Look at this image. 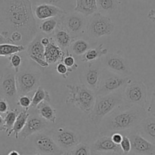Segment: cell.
<instances>
[{"label":"cell","mask_w":155,"mask_h":155,"mask_svg":"<svg viewBox=\"0 0 155 155\" xmlns=\"http://www.w3.org/2000/svg\"><path fill=\"white\" fill-rule=\"evenodd\" d=\"M38 30L30 0H0V33L8 40L12 34L20 33L27 46L39 34Z\"/></svg>","instance_id":"cell-1"},{"label":"cell","mask_w":155,"mask_h":155,"mask_svg":"<svg viewBox=\"0 0 155 155\" xmlns=\"http://www.w3.org/2000/svg\"><path fill=\"white\" fill-rule=\"evenodd\" d=\"M148 115L145 107L124 104L115 109L103 119L100 124L101 136H111L114 133H123L135 130L141 121Z\"/></svg>","instance_id":"cell-2"},{"label":"cell","mask_w":155,"mask_h":155,"mask_svg":"<svg viewBox=\"0 0 155 155\" xmlns=\"http://www.w3.org/2000/svg\"><path fill=\"white\" fill-rule=\"evenodd\" d=\"M122 89L121 92L120 90L108 95H96L93 109L92 112L88 114V122L92 125H100L104 117L112 113L118 107L123 105L124 103Z\"/></svg>","instance_id":"cell-3"},{"label":"cell","mask_w":155,"mask_h":155,"mask_svg":"<svg viewBox=\"0 0 155 155\" xmlns=\"http://www.w3.org/2000/svg\"><path fill=\"white\" fill-rule=\"evenodd\" d=\"M69 89V95L66 104H73L84 113L89 114L93 109L96 98V94L83 84L67 85Z\"/></svg>","instance_id":"cell-4"},{"label":"cell","mask_w":155,"mask_h":155,"mask_svg":"<svg viewBox=\"0 0 155 155\" xmlns=\"http://www.w3.org/2000/svg\"><path fill=\"white\" fill-rule=\"evenodd\" d=\"M148 91L145 83L141 80L130 79L122 89L124 104L145 107L147 103Z\"/></svg>","instance_id":"cell-5"},{"label":"cell","mask_w":155,"mask_h":155,"mask_svg":"<svg viewBox=\"0 0 155 155\" xmlns=\"http://www.w3.org/2000/svg\"><path fill=\"white\" fill-rule=\"evenodd\" d=\"M115 25L108 16H105L99 12L92 15L88 21L87 32L89 37L98 39L102 36H108L114 32Z\"/></svg>","instance_id":"cell-6"},{"label":"cell","mask_w":155,"mask_h":155,"mask_svg":"<svg viewBox=\"0 0 155 155\" xmlns=\"http://www.w3.org/2000/svg\"><path fill=\"white\" fill-rule=\"evenodd\" d=\"M88 21L86 16L78 12H67L60 18V24L74 39L80 37L86 32Z\"/></svg>","instance_id":"cell-7"},{"label":"cell","mask_w":155,"mask_h":155,"mask_svg":"<svg viewBox=\"0 0 155 155\" xmlns=\"http://www.w3.org/2000/svg\"><path fill=\"white\" fill-rule=\"evenodd\" d=\"M103 68L101 62L97 61L90 62L88 65L83 68L80 73V80L81 84L92 90L96 94L98 90L103 75Z\"/></svg>","instance_id":"cell-8"},{"label":"cell","mask_w":155,"mask_h":155,"mask_svg":"<svg viewBox=\"0 0 155 155\" xmlns=\"http://www.w3.org/2000/svg\"><path fill=\"white\" fill-rule=\"evenodd\" d=\"M130 80V77H123L104 69L102 79L96 95H108L121 90Z\"/></svg>","instance_id":"cell-9"},{"label":"cell","mask_w":155,"mask_h":155,"mask_svg":"<svg viewBox=\"0 0 155 155\" xmlns=\"http://www.w3.org/2000/svg\"><path fill=\"white\" fill-rule=\"evenodd\" d=\"M41 73L34 70H25L16 74L18 97L28 95L39 87Z\"/></svg>","instance_id":"cell-10"},{"label":"cell","mask_w":155,"mask_h":155,"mask_svg":"<svg viewBox=\"0 0 155 155\" xmlns=\"http://www.w3.org/2000/svg\"><path fill=\"white\" fill-rule=\"evenodd\" d=\"M104 69L123 77H130L132 74L128 62L122 56L114 53H107L101 59Z\"/></svg>","instance_id":"cell-11"},{"label":"cell","mask_w":155,"mask_h":155,"mask_svg":"<svg viewBox=\"0 0 155 155\" xmlns=\"http://www.w3.org/2000/svg\"><path fill=\"white\" fill-rule=\"evenodd\" d=\"M33 145L38 154L42 155H62L64 153L56 144L51 135L50 136L44 132L35 136Z\"/></svg>","instance_id":"cell-12"},{"label":"cell","mask_w":155,"mask_h":155,"mask_svg":"<svg viewBox=\"0 0 155 155\" xmlns=\"http://www.w3.org/2000/svg\"><path fill=\"white\" fill-rule=\"evenodd\" d=\"M53 139L64 152H69L80 143V138L72 130L58 128L51 133Z\"/></svg>","instance_id":"cell-13"},{"label":"cell","mask_w":155,"mask_h":155,"mask_svg":"<svg viewBox=\"0 0 155 155\" xmlns=\"http://www.w3.org/2000/svg\"><path fill=\"white\" fill-rule=\"evenodd\" d=\"M0 93L8 103H17L18 98L16 74L12 71H6L0 78Z\"/></svg>","instance_id":"cell-14"},{"label":"cell","mask_w":155,"mask_h":155,"mask_svg":"<svg viewBox=\"0 0 155 155\" xmlns=\"http://www.w3.org/2000/svg\"><path fill=\"white\" fill-rule=\"evenodd\" d=\"M130 138L132 151L136 155H155V145L142 137L135 130L127 135Z\"/></svg>","instance_id":"cell-15"},{"label":"cell","mask_w":155,"mask_h":155,"mask_svg":"<svg viewBox=\"0 0 155 155\" xmlns=\"http://www.w3.org/2000/svg\"><path fill=\"white\" fill-rule=\"evenodd\" d=\"M48 127L46 120L42 119L39 114H30L25 127L21 132V138L27 139L33 134L44 132Z\"/></svg>","instance_id":"cell-16"},{"label":"cell","mask_w":155,"mask_h":155,"mask_svg":"<svg viewBox=\"0 0 155 155\" xmlns=\"http://www.w3.org/2000/svg\"><path fill=\"white\" fill-rule=\"evenodd\" d=\"M92 151L101 153H115L124 155L120 145H116L110 136H101L91 147Z\"/></svg>","instance_id":"cell-17"},{"label":"cell","mask_w":155,"mask_h":155,"mask_svg":"<svg viewBox=\"0 0 155 155\" xmlns=\"http://www.w3.org/2000/svg\"><path fill=\"white\" fill-rule=\"evenodd\" d=\"M65 11L55 5L48 4H39L35 5L33 14L37 19L44 21L52 18H61L62 15L66 14Z\"/></svg>","instance_id":"cell-18"},{"label":"cell","mask_w":155,"mask_h":155,"mask_svg":"<svg viewBox=\"0 0 155 155\" xmlns=\"http://www.w3.org/2000/svg\"><path fill=\"white\" fill-rule=\"evenodd\" d=\"M142 137L155 145V117L148 114L135 129Z\"/></svg>","instance_id":"cell-19"},{"label":"cell","mask_w":155,"mask_h":155,"mask_svg":"<svg viewBox=\"0 0 155 155\" xmlns=\"http://www.w3.org/2000/svg\"><path fill=\"white\" fill-rule=\"evenodd\" d=\"M65 53L64 50H62L54 40L45 47V60L46 61L48 64H58L63 61V59L65 57Z\"/></svg>","instance_id":"cell-20"},{"label":"cell","mask_w":155,"mask_h":155,"mask_svg":"<svg viewBox=\"0 0 155 155\" xmlns=\"http://www.w3.org/2000/svg\"><path fill=\"white\" fill-rule=\"evenodd\" d=\"M53 40L54 42L61 48L62 50L67 49L71 46L75 39L72 37L71 34L65 29L61 26L60 21L55 31L53 33Z\"/></svg>","instance_id":"cell-21"},{"label":"cell","mask_w":155,"mask_h":155,"mask_svg":"<svg viewBox=\"0 0 155 155\" xmlns=\"http://www.w3.org/2000/svg\"><path fill=\"white\" fill-rule=\"evenodd\" d=\"M74 11L84 16H92L98 13L97 0H76Z\"/></svg>","instance_id":"cell-22"},{"label":"cell","mask_w":155,"mask_h":155,"mask_svg":"<svg viewBox=\"0 0 155 155\" xmlns=\"http://www.w3.org/2000/svg\"><path fill=\"white\" fill-rule=\"evenodd\" d=\"M42 36L41 33H39L30 43L27 45L26 51L29 57H37L45 60V47L41 42Z\"/></svg>","instance_id":"cell-23"},{"label":"cell","mask_w":155,"mask_h":155,"mask_svg":"<svg viewBox=\"0 0 155 155\" xmlns=\"http://www.w3.org/2000/svg\"><path fill=\"white\" fill-rule=\"evenodd\" d=\"M36 109H37L38 114L42 119L51 124H55L56 120H57V111H56V109H54L49 104V102L42 101L38 105Z\"/></svg>","instance_id":"cell-24"},{"label":"cell","mask_w":155,"mask_h":155,"mask_svg":"<svg viewBox=\"0 0 155 155\" xmlns=\"http://www.w3.org/2000/svg\"><path fill=\"white\" fill-rule=\"evenodd\" d=\"M29 116H30V113L28 112V110H24L20 112L18 117H17L16 121H15V124H14L13 128L11 130L10 133L7 135L8 137H10L12 135H14L15 139H18L20 133L23 130L24 127H25L26 123H27Z\"/></svg>","instance_id":"cell-25"},{"label":"cell","mask_w":155,"mask_h":155,"mask_svg":"<svg viewBox=\"0 0 155 155\" xmlns=\"http://www.w3.org/2000/svg\"><path fill=\"white\" fill-rule=\"evenodd\" d=\"M119 0H97V6L100 14L107 16L116 12L119 5Z\"/></svg>","instance_id":"cell-26"},{"label":"cell","mask_w":155,"mask_h":155,"mask_svg":"<svg viewBox=\"0 0 155 155\" xmlns=\"http://www.w3.org/2000/svg\"><path fill=\"white\" fill-rule=\"evenodd\" d=\"M104 44H100L97 48H91L89 49L83 56H82V60L83 61L86 63H90V62L98 61L100 58H102L103 56L106 55L108 53L107 48H103Z\"/></svg>","instance_id":"cell-27"},{"label":"cell","mask_w":155,"mask_h":155,"mask_svg":"<svg viewBox=\"0 0 155 155\" xmlns=\"http://www.w3.org/2000/svg\"><path fill=\"white\" fill-rule=\"evenodd\" d=\"M27 48V46L15 45L12 43H4L0 45V57H8L21 52Z\"/></svg>","instance_id":"cell-28"},{"label":"cell","mask_w":155,"mask_h":155,"mask_svg":"<svg viewBox=\"0 0 155 155\" xmlns=\"http://www.w3.org/2000/svg\"><path fill=\"white\" fill-rule=\"evenodd\" d=\"M60 18H52L42 21L39 25V29L42 33L46 35H53L58 27Z\"/></svg>","instance_id":"cell-29"},{"label":"cell","mask_w":155,"mask_h":155,"mask_svg":"<svg viewBox=\"0 0 155 155\" xmlns=\"http://www.w3.org/2000/svg\"><path fill=\"white\" fill-rule=\"evenodd\" d=\"M51 101V96L50 94L46 89L42 88V86H39L35 91V93L32 98V104L31 107L36 108L40 103L42 101H48L50 102Z\"/></svg>","instance_id":"cell-30"},{"label":"cell","mask_w":155,"mask_h":155,"mask_svg":"<svg viewBox=\"0 0 155 155\" xmlns=\"http://www.w3.org/2000/svg\"><path fill=\"white\" fill-rule=\"evenodd\" d=\"M19 110L17 108L10 109L7 113L5 114L4 117V122H5V132L8 134L12 130L15 124V121H16L17 117H18V114H19Z\"/></svg>","instance_id":"cell-31"},{"label":"cell","mask_w":155,"mask_h":155,"mask_svg":"<svg viewBox=\"0 0 155 155\" xmlns=\"http://www.w3.org/2000/svg\"><path fill=\"white\" fill-rule=\"evenodd\" d=\"M32 4L37 5L39 4H48L55 5L62 10L68 12V10L71 8V0H30Z\"/></svg>","instance_id":"cell-32"},{"label":"cell","mask_w":155,"mask_h":155,"mask_svg":"<svg viewBox=\"0 0 155 155\" xmlns=\"http://www.w3.org/2000/svg\"><path fill=\"white\" fill-rule=\"evenodd\" d=\"M71 49L76 55L83 56L89 49V44L83 39H77L71 44Z\"/></svg>","instance_id":"cell-33"},{"label":"cell","mask_w":155,"mask_h":155,"mask_svg":"<svg viewBox=\"0 0 155 155\" xmlns=\"http://www.w3.org/2000/svg\"><path fill=\"white\" fill-rule=\"evenodd\" d=\"M70 155H91L92 148L88 144L80 142L71 151H69Z\"/></svg>","instance_id":"cell-34"},{"label":"cell","mask_w":155,"mask_h":155,"mask_svg":"<svg viewBox=\"0 0 155 155\" xmlns=\"http://www.w3.org/2000/svg\"><path fill=\"white\" fill-rule=\"evenodd\" d=\"M8 60L9 63H10L9 66L13 68L15 74H18L20 71V68H21V64H22V58H21V57L19 54H15L13 55L10 56L8 58Z\"/></svg>","instance_id":"cell-35"},{"label":"cell","mask_w":155,"mask_h":155,"mask_svg":"<svg viewBox=\"0 0 155 155\" xmlns=\"http://www.w3.org/2000/svg\"><path fill=\"white\" fill-rule=\"evenodd\" d=\"M62 62L66 65L67 68L69 70L70 73L74 71V70L77 69V68H78V65L76 63V61L75 59H74V58L73 57L72 54H69L68 50H67L66 55H65L64 58L63 59V61Z\"/></svg>","instance_id":"cell-36"},{"label":"cell","mask_w":155,"mask_h":155,"mask_svg":"<svg viewBox=\"0 0 155 155\" xmlns=\"http://www.w3.org/2000/svg\"><path fill=\"white\" fill-rule=\"evenodd\" d=\"M17 104L21 106L24 110H29V108L31 107L32 98H30L27 95H21V96L18 97Z\"/></svg>","instance_id":"cell-37"},{"label":"cell","mask_w":155,"mask_h":155,"mask_svg":"<svg viewBox=\"0 0 155 155\" xmlns=\"http://www.w3.org/2000/svg\"><path fill=\"white\" fill-rule=\"evenodd\" d=\"M120 148L122 149L124 155L125 154H129L132 151V145L131 142H130V138L128 137V136H124V139H123L122 142L120 143Z\"/></svg>","instance_id":"cell-38"},{"label":"cell","mask_w":155,"mask_h":155,"mask_svg":"<svg viewBox=\"0 0 155 155\" xmlns=\"http://www.w3.org/2000/svg\"><path fill=\"white\" fill-rule=\"evenodd\" d=\"M56 70H57V72L59 74H61L64 79L67 78L68 73H70L68 68H67V66L63 62H60V63L58 64L57 66H56Z\"/></svg>","instance_id":"cell-39"},{"label":"cell","mask_w":155,"mask_h":155,"mask_svg":"<svg viewBox=\"0 0 155 155\" xmlns=\"http://www.w3.org/2000/svg\"><path fill=\"white\" fill-rule=\"evenodd\" d=\"M147 111H148V114H151L155 117V88L152 94H151V100H150L149 105L147 108Z\"/></svg>","instance_id":"cell-40"},{"label":"cell","mask_w":155,"mask_h":155,"mask_svg":"<svg viewBox=\"0 0 155 155\" xmlns=\"http://www.w3.org/2000/svg\"><path fill=\"white\" fill-rule=\"evenodd\" d=\"M9 110H10V107H9L8 101L5 98H0V114H5Z\"/></svg>","instance_id":"cell-41"},{"label":"cell","mask_w":155,"mask_h":155,"mask_svg":"<svg viewBox=\"0 0 155 155\" xmlns=\"http://www.w3.org/2000/svg\"><path fill=\"white\" fill-rule=\"evenodd\" d=\"M110 137H111L112 141H113L116 145H120L121 142H122L123 139H124V136H123L122 133H113V134H111Z\"/></svg>","instance_id":"cell-42"},{"label":"cell","mask_w":155,"mask_h":155,"mask_svg":"<svg viewBox=\"0 0 155 155\" xmlns=\"http://www.w3.org/2000/svg\"><path fill=\"white\" fill-rule=\"evenodd\" d=\"M30 58L31 59L32 61H33L34 62H36L37 64H39V66L42 67V68H47V67L49 66V64L47 63L46 61L44 60V59L39 58H37V57H33V56H31V57H30Z\"/></svg>","instance_id":"cell-43"},{"label":"cell","mask_w":155,"mask_h":155,"mask_svg":"<svg viewBox=\"0 0 155 155\" xmlns=\"http://www.w3.org/2000/svg\"><path fill=\"white\" fill-rule=\"evenodd\" d=\"M52 39L50 37H47V36H42V39H41V42H42V45H44L45 47H46L50 42H51Z\"/></svg>","instance_id":"cell-44"},{"label":"cell","mask_w":155,"mask_h":155,"mask_svg":"<svg viewBox=\"0 0 155 155\" xmlns=\"http://www.w3.org/2000/svg\"><path fill=\"white\" fill-rule=\"evenodd\" d=\"M91 155H120L118 154H115V153H101V152H97V151H94L92 150V154Z\"/></svg>","instance_id":"cell-45"},{"label":"cell","mask_w":155,"mask_h":155,"mask_svg":"<svg viewBox=\"0 0 155 155\" xmlns=\"http://www.w3.org/2000/svg\"><path fill=\"white\" fill-rule=\"evenodd\" d=\"M0 131H5V122L4 118L0 114Z\"/></svg>","instance_id":"cell-46"},{"label":"cell","mask_w":155,"mask_h":155,"mask_svg":"<svg viewBox=\"0 0 155 155\" xmlns=\"http://www.w3.org/2000/svg\"><path fill=\"white\" fill-rule=\"evenodd\" d=\"M4 43H10V42H8V40L5 37H4V36L0 33V45Z\"/></svg>","instance_id":"cell-47"},{"label":"cell","mask_w":155,"mask_h":155,"mask_svg":"<svg viewBox=\"0 0 155 155\" xmlns=\"http://www.w3.org/2000/svg\"><path fill=\"white\" fill-rule=\"evenodd\" d=\"M8 155H21L19 152H18L17 151H12L8 154Z\"/></svg>","instance_id":"cell-48"},{"label":"cell","mask_w":155,"mask_h":155,"mask_svg":"<svg viewBox=\"0 0 155 155\" xmlns=\"http://www.w3.org/2000/svg\"><path fill=\"white\" fill-rule=\"evenodd\" d=\"M62 155H70V154H69V152H64Z\"/></svg>","instance_id":"cell-49"},{"label":"cell","mask_w":155,"mask_h":155,"mask_svg":"<svg viewBox=\"0 0 155 155\" xmlns=\"http://www.w3.org/2000/svg\"><path fill=\"white\" fill-rule=\"evenodd\" d=\"M21 155H25V154H21ZM33 155H42V154H33Z\"/></svg>","instance_id":"cell-50"},{"label":"cell","mask_w":155,"mask_h":155,"mask_svg":"<svg viewBox=\"0 0 155 155\" xmlns=\"http://www.w3.org/2000/svg\"><path fill=\"white\" fill-rule=\"evenodd\" d=\"M143 1H148V0H143Z\"/></svg>","instance_id":"cell-51"},{"label":"cell","mask_w":155,"mask_h":155,"mask_svg":"<svg viewBox=\"0 0 155 155\" xmlns=\"http://www.w3.org/2000/svg\"><path fill=\"white\" fill-rule=\"evenodd\" d=\"M125 155H130V154H125Z\"/></svg>","instance_id":"cell-52"}]
</instances>
